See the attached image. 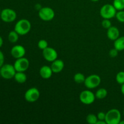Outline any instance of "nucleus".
<instances>
[{"label": "nucleus", "mask_w": 124, "mask_h": 124, "mask_svg": "<svg viewBox=\"0 0 124 124\" xmlns=\"http://www.w3.org/2000/svg\"><path fill=\"white\" fill-rule=\"evenodd\" d=\"M116 18L118 21L120 23H124V11L123 10H119L118 12H116Z\"/></svg>", "instance_id": "25"}, {"label": "nucleus", "mask_w": 124, "mask_h": 124, "mask_svg": "<svg viewBox=\"0 0 124 124\" xmlns=\"http://www.w3.org/2000/svg\"><path fill=\"white\" fill-rule=\"evenodd\" d=\"M96 124H107L105 121H101V120H98Z\"/></svg>", "instance_id": "30"}, {"label": "nucleus", "mask_w": 124, "mask_h": 124, "mask_svg": "<svg viewBox=\"0 0 124 124\" xmlns=\"http://www.w3.org/2000/svg\"><path fill=\"white\" fill-rule=\"evenodd\" d=\"M44 58L48 62H53L58 58V53L55 49L48 47L42 50Z\"/></svg>", "instance_id": "11"}, {"label": "nucleus", "mask_w": 124, "mask_h": 124, "mask_svg": "<svg viewBox=\"0 0 124 124\" xmlns=\"http://www.w3.org/2000/svg\"><path fill=\"white\" fill-rule=\"evenodd\" d=\"M113 5L116 10H123L124 9V0H114Z\"/></svg>", "instance_id": "21"}, {"label": "nucleus", "mask_w": 124, "mask_h": 124, "mask_svg": "<svg viewBox=\"0 0 124 124\" xmlns=\"http://www.w3.org/2000/svg\"><path fill=\"white\" fill-rule=\"evenodd\" d=\"M116 9L113 5L107 4L104 5L100 9V15L104 19H110L116 16Z\"/></svg>", "instance_id": "4"}, {"label": "nucleus", "mask_w": 124, "mask_h": 124, "mask_svg": "<svg viewBox=\"0 0 124 124\" xmlns=\"http://www.w3.org/2000/svg\"><path fill=\"white\" fill-rule=\"evenodd\" d=\"M16 71L14 65L12 64H4L0 68V76L5 79H10L14 78Z\"/></svg>", "instance_id": "3"}, {"label": "nucleus", "mask_w": 124, "mask_h": 124, "mask_svg": "<svg viewBox=\"0 0 124 124\" xmlns=\"http://www.w3.org/2000/svg\"><path fill=\"white\" fill-rule=\"evenodd\" d=\"M102 26L104 29H108L111 26V23L110 19H104V20L102 21Z\"/></svg>", "instance_id": "26"}, {"label": "nucleus", "mask_w": 124, "mask_h": 124, "mask_svg": "<svg viewBox=\"0 0 124 124\" xmlns=\"http://www.w3.org/2000/svg\"><path fill=\"white\" fill-rule=\"evenodd\" d=\"M29 65H30L29 61L24 57L16 59L13 64L16 71H23V72L27 70L29 67Z\"/></svg>", "instance_id": "10"}, {"label": "nucleus", "mask_w": 124, "mask_h": 124, "mask_svg": "<svg viewBox=\"0 0 124 124\" xmlns=\"http://www.w3.org/2000/svg\"><path fill=\"white\" fill-rule=\"evenodd\" d=\"M96 99L95 94L90 90H84L80 93L79 100L82 104L90 105L93 104Z\"/></svg>", "instance_id": "8"}, {"label": "nucleus", "mask_w": 124, "mask_h": 124, "mask_svg": "<svg viewBox=\"0 0 124 124\" xmlns=\"http://www.w3.org/2000/svg\"><path fill=\"white\" fill-rule=\"evenodd\" d=\"M38 15L42 20L44 21H49L52 20L55 16L54 10L48 7H42L39 10Z\"/></svg>", "instance_id": "6"}, {"label": "nucleus", "mask_w": 124, "mask_h": 124, "mask_svg": "<svg viewBox=\"0 0 124 124\" xmlns=\"http://www.w3.org/2000/svg\"><path fill=\"white\" fill-rule=\"evenodd\" d=\"M118 52L117 49H116L115 48H112L110 50L109 52V56H110L111 58H116L117 55H118Z\"/></svg>", "instance_id": "27"}, {"label": "nucleus", "mask_w": 124, "mask_h": 124, "mask_svg": "<svg viewBox=\"0 0 124 124\" xmlns=\"http://www.w3.org/2000/svg\"><path fill=\"white\" fill-rule=\"evenodd\" d=\"M107 90L105 88H101L96 91L95 93V96L97 99H104L107 96Z\"/></svg>", "instance_id": "19"}, {"label": "nucleus", "mask_w": 124, "mask_h": 124, "mask_svg": "<svg viewBox=\"0 0 124 124\" xmlns=\"http://www.w3.org/2000/svg\"><path fill=\"white\" fill-rule=\"evenodd\" d=\"M14 79L16 81V82H17L18 83L23 84L26 82L27 78L26 75L24 73V72H23V71H16Z\"/></svg>", "instance_id": "16"}, {"label": "nucleus", "mask_w": 124, "mask_h": 124, "mask_svg": "<svg viewBox=\"0 0 124 124\" xmlns=\"http://www.w3.org/2000/svg\"><path fill=\"white\" fill-rule=\"evenodd\" d=\"M31 27V23L29 20L26 19H22L16 23L14 30L19 35H25L29 33Z\"/></svg>", "instance_id": "1"}, {"label": "nucleus", "mask_w": 124, "mask_h": 124, "mask_svg": "<svg viewBox=\"0 0 124 124\" xmlns=\"http://www.w3.org/2000/svg\"><path fill=\"white\" fill-rule=\"evenodd\" d=\"M16 13L12 8H6L1 11V19L5 23H12L16 18Z\"/></svg>", "instance_id": "7"}, {"label": "nucleus", "mask_w": 124, "mask_h": 124, "mask_svg": "<svg viewBox=\"0 0 124 124\" xmlns=\"http://www.w3.org/2000/svg\"><path fill=\"white\" fill-rule=\"evenodd\" d=\"M40 97V92L37 88L32 87L25 92L24 98L29 102H35L37 101Z\"/></svg>", "instance_id": "9"}, {"label": "nucleus", "mask_w": 124, "mask_h": 124, "mask_svg": "<svg viewBox=\"0 0 124 124\" xmlns=\"http://www.w3.org/2000/svg\"><path fill=\"white\" fill-rule=\"evenodd\" d=\"M38 47L39 49L41 50H44L45 48H46L47 47H48V42L45 39H41L38 41Z\"/></svg>", "instance_id": "24"}, {"label": "nucleus", "mask_w": 124, "mask_h": 124, "mask_svg": "<svg viewBox=\"0 0 124 124\" xmlns=\"http://www.w3.org/2000/svg\"><path fill=\"white\" fill-rule=\"evenodd\" d=\"M101 78L98 75H91L87 76L84 81V85L88 89H93L100 85Z\"/></svg>", "instance_id": "5"}, {"label": "nucleus", "mask_w": 124, "mask_h": 124, "mask_svg": "<svg viewBox=\"0 0 124 124\" xmlns=\"http://www.w3.org/2000/svg\"><path fill=\"white\" fill-rule=\"evenodd\" d=\"M10 53L13 58L18 59L24 56L25 54V49L21 45H16L12 48Z\"/></svg>", "instance_id": "12"}, {"label": "nucleus", "mask_w": 124, "mask_h": 124, "mask_svg": "<svg viewBox=\"0 0 124 124\" xmlns=\"http://www.w3.org/2000/svg\"><path fill=\"white\" fill-rule=\"evenodd\" d=\"M121 93H122V94H123V95L124 96V84L121 85Z\"/></svg>", "instance_id": "31"}, {"label": "nucleus", "mask_w": 124, "mask_h": 124, "mask_svg": "<svg viewBox=\"0 0 124 124\" xmlns=\"http://www.w3.org/2000/svg\"><path fill=\"white\" fill-rule=\"evenodd\" d=\"M116 82L120 85L124 84V71H121L117 73L116 76Z\"/></svg>", "instance_id": "23"}, {"label": "nucleus", "mask_w": 124, "mask_h": 124, "mask_svg": "<svg viewBox=\"0 0 124 124\" xmlns=\"http://www.w3.org/2000/svg\"><path fill=\"white\" fill-rule=\"evenodd\" d=\"M19 34L15 31V30H12L10 31L8 35V39L9 42L11 43H15L19 39Z\"/></svg>", "instance_id": "18"}, {"label": "nucleus", "mask_w": 124, "mask_h": 124, "mask_svg": "<svg viewBox=\"0 0 124 124\" xmlns=\"http://www.w3.org/2000/svg\"><path fill=\"white\" fill-rule=\"evenodd\" d=\"M4 56L3 53L0 50V68L4 65Z\"/></svg>", "instance_id": "29"}, {"label": "nucleus", "mask_w": 124, "mask_h": 124, "mask_svg": "<svg viewBox=\"0 0 124 124\" xmlns=\"http://www.w3.org/2000/svg\"><path fill=\"white\" fill-rule=\"evenodd\" d=\"M105 121L107 124H119L121 121V112L117 109H111L106 113Z\"/></svg>", "instance_id": "2"}, {"label": "nucleus", "mask_w": 124, "mask_h": 124, "mask_svg": "<svg viewBox=\"0 0 124 124\" xmlns=\"http://www.w3.org/2000/svg\"><path fill=\"white\" fill-rule=\"evenodd\" d=\"M98 119L94 114H89L86 117V121L89 124H96Z\"/></svg>", "instance_id": "22"}, {"label": "nucleus", "mask_w": 124, "mask_h": 124, "mask_svg": "<svg viewBox=\"0 0 124 124\" xmlns=\"http://www.w3.org/2000/svg\"><path fill=\"white\" fill-rule=\"evenodd\" d=\"M85 78H86L85 77L84 75L81 73H77L74 76V81L78 84L84 83Z\"/></svg>", "instance_id": "20"}, {"label": "nucleus", "mask_w": 124, "mask_h": 124, "mask_svg": "<svg viewBox=\"0 0 124 124\" xmlns=\"http://www.w3.org/2000/svg\"><path fill=\"white\" fill-rule=\"evenodd\" d=\"M53 73V71L50 67H48L47 65H43L42 67H41L39 70L40 76L44 79L50 78Z\"/></svg>", "instance_id": "15"}, {"label": "nucleus", "mask_w": 124, "mask_h": 124, "mask_svg": "<svg viewBox=\"0 0 124 124\" xmlns=\"http://www.w3.org/2000/svg\"><path fill=\"white\" fill-rule=\"evenodd\" d=\"M107 35L109 39L111 41H115L116 39L119 37L120 32L119 29L115 26H111L107 29Z\"/></svg>", "instance_id": "14"}, {"label": "nucleus", "mask_w": 124, "mask_h": 124, "mask_svg": "<svg viewBox=\"0 0 124 124\" xmlns=\"http://www.w3.org/2000/svg\"><path fill=\"white\" fill-rule=\"evenodd\" d=\"M119 124H124V121H120Z\"/></svg>", "instance_id": "33"}, {"label": "nucleus", "mask_w": 124, "mask_h": 124, "mask_svg": "<svg viewBox=\"0 0 124 124\" xmlns=\"http://www.w3.org/2000/svg\"><path fill=\"white\" fill-rule=\"evenodd\" d=\"M105 116H106V113H105L103 111H101L99 112L97 115V117H98V120H101V121H105Z\"/></svg>", "instance_id": "28"}, {"label": "nucleus", "mask_w": 124, "mask_h": 124, "mask_svg": "<svg viewBox=\"0 0 124 124\" xmlns=\"http://www.w3.org/2000/svg\"><path fill=\"white\" fill-rule=\"evenodd\" d=\"M50 67L54 73H58L61 72L64 67V61L61 59H56L54 61L52 62Z\"/></svg>", "instance_id": "13"}, {"label": "nucleus", "mask_w": 124, "mask_h": 124, "mask_svg": "<svg viewBox=\"0 0 124 124\" xmlns=\"http://www.w3.org/2000/svg\"><path fill=\"white\" fill-rule=\"evenodd\" d=\"M123 114H124V112H123Z\"/></svg>", "instance_id": "36"}, {"label": "nucleus", "mask_w": 124, "mask_h": 124, "mask_svg": "<svg viewBox=\"0 0 124 124\" xmlns=\"http://www.w3.org/2000/svg\"><path fill=\"white\" fill-rule=\"evenodd\" d=\"M90 1H93V2H97V1H99V0H90Z\"/></svg>", "instance_id": "34"}, {"label": "nucleus", "mask_w": 124, "mask_h": 124, "mask_svg": "<svg viewBox=\"0 0 124 124\" xmlns=\"http://www.w3.org/2000/svg\"><path fill=\"white\" fill-rule=\"evenodd\" d=\"M114 48L118 51H122L124 50V36L119 37L114 41Z\"/></svg>", "instance_id": "17"}, {"label": "nucleus", "mask_w": 124, "mask_h": 124, "mask_svg": "<svg viewBox=\"0 0 124 124\" xmlns=\"http://www.w3.org/2000/svg\"><path fill=\"white\" fill-rule=\"evenodd\" d=\"M2 45H3V39H2V37L0 36V48L2 47Z\"/></svg>", "instance_id": "32"}, {"label": "nucleus", "mask_w": 124, "mask_h": 124, "mask_svg": "<svg viewBox=\"0 0 124 124\" xmlns=\"http://www.w3.org/2000/svg\"><path fill=\"white\" fill-rule=\"evenodd\" d=\"M1 11L0 10V17H1Z\"/></svg>", "instance_id": "35"}]
</instances>
